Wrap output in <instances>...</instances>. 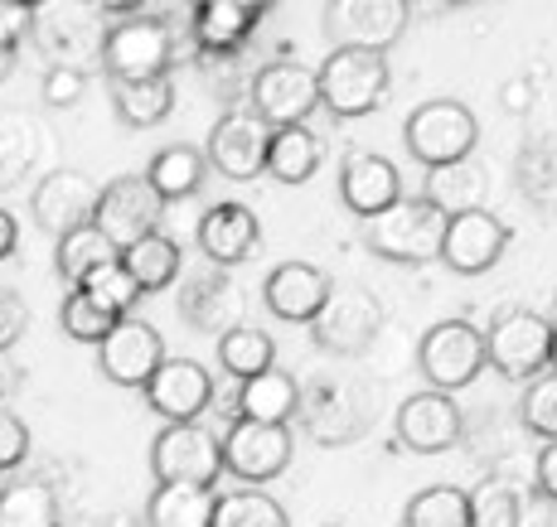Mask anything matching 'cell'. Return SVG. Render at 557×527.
Masks as SVG:
<instances>
[{"label":"cell","instance_id":"680465c9","mask_svg":"<svg viewBox=\"0 0 557 527\" xmlns=\"http://www.w3.org/2000/svg\"><path fill=\"white\" fill-rule=\"evenodd\" d=\"M442 5H466V0H442Z\"/></svg>","mask_w":557,"mask_h":527},{"label":"cell","instance_id":"d6a6232c","mask_svg":"<svg viewBox=\"0 0 557 527\" xmlns=\"http://www.w3.org/2000/svg\"><path fill=\"white\" fill-rule=\"evenodd\" d=\"M59 493L49 479H15L0 489V527H59Z\"/></svg>","mask_w":557,"mask_h":527},{"label":"cell","instance_id":"f5cc1de1","mask_svg":"<svg viewBox=\"0 0 557 527\" xmlns=\"http://www.w3.org/2000/svg\"><path fill=\"white\" fill-rule=\"evenodd\" d=\"M10 73H15V49H0V83H10Z\"/></svg>","mask_w":557,"mask_h":527},{"label":"cell","instance_id":"6f0895ef","mask_svg":"<svg viewBox=\"0 0 557 527\" xmlns=\"http://www.w3.org/2000/svg\"><path fill=\"white\" fill-rule=\"evenodd\" d=\"M548 319H553V325H557V296H553V315H548Z\"/></svg>","mask_w":557,"mask_h":527},{"label":"cell","instance_id":"7dc6e473","mask_svg":"<svg viewBox=\"0 0 557 527\" xmlns=\"http://www.w3.org/2000/svg\"><path fill=\"white\" fill-rule=\"evenodd\" d=\"M533 475H539V493L548 503H557V440H543L539 460H533Z\"/></svg>","mask_w":557,"mask_h":527},{"label":"cell","instance_id":"603a6c76","mask_svg":"<svg viewBox=\"0 0 557 527\" xmlns=\"http://www.w3.org/2000/svg\"><path fill=\"white\" fill-rule=\"evenodd\" d=\"M92 5V0H88ZM88 5H53V0H45V5L35 10V25H29V35L39 39V49L49 53L53 63H78V53H92L98 49L102 53V35L92 29V20H88Z\"/></svg>","mask_w":557,"mask_h":527},{"label":"cell","instance_id":"f907efd6","mask_svg":"<svg viewBox=\"0 0 557 527\" xmlns=\"http://www.w3.org/2000/svg\"><path fill=\"white\" fill-rule=\"evenodd\" d=\"M15 247H20V223H15V213L10 209H0V262H5Z\"/></svg>","mask_w":557,"mask_h":527},{"label":"cell","instance_id":"816d5d0a","mask_svg":"<svg viewBox=\"0 0 557 527\" xmlns=\"http://www.w3.org/2000/svg\"><path fill=\"white\" fill-rule=\"evenodd\" d=\"M92 5H98L102 15H141L146 0H92Z\"/></svg>","mask_w":557,"mask_h":527},{"label":"cell","instance_id":"74e56055","mask_svg":"<svg viewBox=\"0 0 557 527\" xmlns=\"http://www.w3.org/2000/svg\"><path fill=\"white\" fill-rule=\"evenodd\" d=\"M403 527H475L470 523V493L456 484H436L407 499Z\"/></svg>","mask_w":557,"mask_h":527},{"label":"cell","instance_id":"c3c4849f","mask_svg":"<svg viewBox=\"0 0 557 527\" xmlns=\"http://www.w3.org/2000/svg\"><path fill=\"white\" fill-rule=\"evenodd\" d=\"M20 378H25V373H20V363L10 359V349H0V412H5V402L15 397Z\"/></svg>","mask_w":557,"mask_h":527},{"label":"cell","instance_id":"83f0119b","mask_svg":"<svg viewBox=\"0 0 557 527\" xmlns=\"http://www.w3.org/2000/svg\"><path fill=\"white\" fill-rule=\"evenodd\" d=\"M296 412H301V382L286 368H267V373H257V378L238 382V416L286 426Z\"/></svg>","mask_w":557,"mask_h":527},{"label":"cell","instance_id":"f35d334b","mask_svg":"<svg viewBox=\"0 0 557 527\" xmlns=\"http://www.w3.org/2000/svg\"><path fill=\"white\" fill-rule=\"evenodd\" d=\"M35 155H39V131H35V122H29L25 112H15V116H0V189H10V185H20V179L29 175V165H35Z\"/></svg>","mask_w":557,"mask_h":527},{"label":"cell","instance_id":"7a4b0ae2","mask_svg":"<svg viewBox=\"0 0 557 527\" xmlns=\"http://www.w3.org/2000/svg\"><path fill=\"white\" fill-rule=\"evenodd\" d=\"M315 73H320V102L335 116H345V122L379 112L393 88L388 53L379 49H330V59Z\"/></svg>","mask_w":557,"mask_h":527},{"label":"cell","instance_id":"d590c367","mask_svg":"<svg viewBox=\"0 0 557 527\" xmlns=\"http://www.w3.org/2000/svg\"><path fill=\"white\" fill-rule=\"evenodd\" d=\"M209 527H292V518L272 493H262V484H243L233 493H219Z\"/></svg>","mask_w":557,"mask_h":527},{"label":"cell","instance_id":"484cf974","mask_svg":"<svg viewBox=\"0 0 557 527\" xmlns=\"http://www.w3.org/2000/svg\"><path fill=\"white\" fill-rule=\"evenodd\" d=\"M219 493L209 484L160 479L156 493L146 499V527H209Z\"/></svg>","mask_w":557,"mask_h":527},{"label":"cell","instance_id":"9a60e30c","mask_svg":"<svg viewBox=\"0 0 557 527\" xmlns=\"http://www.w3.org/2000/svg\"><path fill=\"white\" fill-rule=\"evenodd\" d=\"M146 402L160 422H199L213 406V373L195 359H165L160 368L146 378Z\"/></svg>","mask_w":557,"mask_h":527},{"label":"cell","instance_id":"d6986e66","mask_svg":"<svg viewBox=\"0 0 557 527\" xmlns=\"http://www.w3.org/2000/svg\"><path fill=\"white\" fill-rule=\"evenodd\" d=\"M98 185H92L88 175H78V170H49L45 179L35 185V199H29V213H35V223L53 238H63L69 228H78V223H92V209H98Z\"/></svg>","mask_w":557,"mask_h":527},{"label":"cell","instance_id":"5b68a950","mask_svg":"<svg viewBox=\"0 0 557 527\" xmlns=\"http://www.w3.org/2000/svg\"><path fill=\"white\" fill-rule=\"evenodd\" d=\"M383 329V305L363 286H330L320 315L310 319V343L335 359H359Z\"/></svg>","mask_w":557,"mask_h":527},{"label":"cell","instance_id":"681fc988","mask_svg":"<svg viewBox=\"0 0 557 527\" xmlns=\"http://www.w3.org/2000/svg\"><path fill=\"white\" fill-rule=\"evenodd\" d=\"M499 102H505V112H529L533 88H529V83H505V92H499Z\"/></svg>","mask_w":557,"mask_h":527},{"label":"cell","instance_id":"4dcf8cb0","mask_svg":"<svg viewBox=\"0 0 557 527\" xmlns=\"http://www.w3.org/2000/svg\"><path fill=\"white\" fill-rule=\"evenodd\" d=\"M112 106L126 126L146 131V126H160L170 116V106H175V83H170V73H160V78L112 83Z\"/></svg>","mask_w":557,"mask_h":527},{"label":"cell","instance_id":"91938a15","mask_svg":"<svg viewBox=\"0 0 557 527\" xmlns=\"http://www.w3.org/2000/svg\"><path fill=\"white\" fill-rule=\"evenodd\" d=\"M325 527H345V523H325Z\"/></svg>","mask_w":557,"mask_h":527},{"label":"cell","instance_id":"ee69618b","mask_svg":"<svg viewBox=\"0 0 557 527\" xmlns=\"http://www.w3.org/2000/svg\"><path fill=\"white\" fill-rule=\"evenodd\" d=\"M25 455H29V426L20 422V416L0 412V475L25 465Z\"/></svg>","mask_w":557,"mask_h":527},{"label":"cell","instance_id":"ab89813d","mask_svg":"<svg viewBox=\"0 0 557 527\" xmlns=\"http://www.w3.org/2000/svg\"><path fill=\"white\" fill-rule=\"evenodd\" d=\"M116 319H122V315H112V310H107L102 300H92L83 286H73L69 296H63V305H59V325H63V335L78 339V343H102L107 335H112Z\"/></svg>","mask_w":557,"mask_h":527},{"label":"cell","instance_id":"52a82bcc","mask_svg":"<svg viewBox=\"0 0 557 527\" xmlns=\"http://www.w3.org/2000/svg\"><path fill=\"white\" fill-rule=\"evenodd\" d=\"M553 353V319L539 310H509L485 329V359L499 378L529 382L548 368Z\"/></svg>","mask_w":557,"mask_h":527},{"label":"cell","instance_id":"ba28073f","mask_svg":"<svg viewBox=\"0 0 557 527\" xmlns=\"http://www.w3.org/2000/svg\"><path fill=\"white\" fill-rule=\"evenodd\" d=\"M223 440V469L238 484H272L292 465V431L276 422H252V416H233Z\"/></svg>","mask_w":557,"mask_h":527},{"label":"cell","instance_id":"7402d4cb","mask_svg":"<svg viewBox=\"0 0 557 527\" xmlns=\"http://www.w3.org/2000/svg\"><path fill=\"white\" fill-rule=\"evenodd\" d=\"M262 242V223L248 203H213L199 218V252L209 256L213 266H238L248 262Z\"/></svg>","mask_w":557,"mask_h":527},{"label":"cell","instance_id":"8fae6325","mask_svg":"<svg viewBox=\"0 0 557 527\" xmlns=\"http://www.w3.org/2000/svg\"><path fill=\"white\" fill-rule=\"evenodd\" d=\"M151 475L160 479H185L209 484L223 475V440L203 431L199 422H165V431L151 440Z\"/></svg>","mask_w":557,"mask_h":527},{"label":"cell","instance_id":"9c48e42d","mask_svg":"<svg viewBox=\"0 0 557 527\" xmlns=\"http://www.w3.org/2000/svg\"><path fill=\"white\" fill-rule=\"evenodd\" d=\"M248 106L267 126L306 122V116L320 106V73L306 68V63H296V59L262 63L248 83Z\"/></svg>","mask_w":557,"mask_h":527},{"label":"cell","instance_id":"8d00e7d4","mask_svg":"<svg viewBox=\"0 0 557 527\" xmlns=\"http://www.w3.org/2000/svg\"><path fill=\"white\" fill-rule=\"evenodd\" d=\"M523 509H529V493L509 475H490L470 489V523L475 527H523Z\"/></svg>","mask_w":557,"mask_h":527},{"label":"cell","instance_id":"ac0fdd59","mask_svg":"<svg viewBox=\"0 0 557 527\" xmlns=\"http://www.w3.org/2000/svg\"><path fill=\"white\" fill-rule=\"evenodd\" d=\"M509 247V228L495 218L490 209H470V213H451L446 218V238H442V262L456 276H480L505 256Z\"/></svg>","mask_w":557,"mask_h":527},{"label":"cell","instance_id":"44dd1931","mask_svg":"<svg viewBox=\"0 0 557 527\" xmlns=\"http://www.w3.org/2000/svg\"><path fill=\"white\" fill-rule=\"evenodd\" d=\"M339 199H345V209L359 213V218L383 213L388 203L403 199L398 165L383 160V155H373V150H355V155L345 160V170H339Z\"/></svg>","mask_w":557,"mask_h":527},{"label":"cell","instance_id":"7c38bea8","mask_svg":"<svg viewBox=\"0 0 557 527\" xmlns=\"http://www.w3.org/2000/svg\"><path fill=\"white\" fill-rule=\"evenodd\" d=\"M160 218H165V199L151 189L146 175H116L112 185H102L98 209H92V223H98L116 247H132L136 238L156 233Z\"/></svg>","mask_w":557,"mask_h":527},{"label":"cell","instance_id":"4fadbf2b","mask_svg":"<svg viewBox=\"0 0 557 527\" xmlns=\"http://www.w3.org/2000/svg\"><path fill=\"white\" fill-rule=\"evenodd\" d=\"M267 146H272V126L252 106H228L213 122L209 165L223 179H257V175H267Z\"/></svg>","mask_w":557,"mask_h":527},{"label":"cell","instance_id":"3957f363","mask_svg":"<svg viewBox=\"0 0 557 527\" xmlns=\"http://www.w3.org/2000/svg\"><path fill=\"white\" fill-rule=\"evenodd\" d=\"M175 25L160 15H122L112 29L102 35V68L112 83H132V78H160L175 63Z\"/></svg>","mask_w":557,"mask_h":527},{"label":"cell","instance_id":"d4e9b609","mask_svg":"<svg viewBox=\"0 0 557 527\" xmlns=\"http://www.w3.org/2000/svg\"><path fill=\"white\" fill-rule=\"evenodd\" d=\"M180 310L203 335H223V329L238 325V286H233V276L223 266H213V272L195 276L180 290Z\"/></svg>","mask_w":557,"mask_h":527},{"label":"cell","instance_id":"60d3db41","mask_svg":"<svg viewBox=\"0 0 557 527\" xmlns=\"http://www.w3.org/2000/svg\"><path fill=\"white\" fill-rule=\"evenodd\" d=\"M78 286L88 290L92 300H102V305L112 310V315H132V310H136V300L146 296V290L136 286V276L126 272V262H122V256H112V262L92 266V272L83 276Z\"/></svg>","mask_w":557,"mask_h":527},{"label":"cell","instance_id":"e575fe53","mask_svg":"<svg viewBox=\"0 0 557 527\" xmlns=\"http://www.w3.org/2000/svg\"><path fill=\"white\" fill-rule=\"evenodd\" d=\"M219 363L228 378H257V373L276 368V343L257 325H233L219 335Z\"/></svg>","mask_w":557,"mask_h":527},{"label":"cell","instance_id":"2e32d148","mask_svg":"<svg viewBox=\"0 0 557 527\" xmlns=\"http://www.w3.org/2000/svg\"><path fill=\"white\" fill-rule=\"evenodd\" d=\"M398 440L417 455H446L466 440V416L451 402V392H412L398 406Z\"/></svg>","mask_w":557,"mask_h":527},{"label":"cell","instance_id":"836d02e7","mask_svg":"<svg viewBox=\"0 0 557 527\" xmlns=\"http://www.w3.org/2000/svg\"><path fill=\"white\" fill-rule=\"evenodd\" d=\"M112 256H122V247L107 238L98 223H78V228H69L59 238V247H53V266H59V276L69 286H78L92 266L112 262Z\"/></svg>","mask_w":557,"mask_h":527},{"label":"cell","instance_id":"7bdbcfd3","mask_svg":"<svg viewBox=\"0 0 557 527\" xmlns=\"http://www.w3.org/2000/svg\"><path fill=\"white\" fill-rule=\"evenodd\" d=\"M83 92H88V73L78 63H49V73H45L49 106H73V102H83Z\"/></svg>","mask_w":557,"mask_h":527},{"label":"cell","instance_id":"cb8c5ba5","mask_svg":"<svg viewBox=\"0 0 557 527\" xmlns=\"http://www.w3.org/2000/svg\"><path fill=\"white\" fill-rule=\"evenodd\" d=\"M426 199L451 218V213H470V209H485L490 199V170L480 165L475 155H460V160H446V165H432L426 170Z\"/></svg>","mask_w":557,"mask_h":527},{"label":"cell","instance_id":"bcb514c9","mask_svg":"<svg viewBox=\"0 0 557 527\" xmlns=\"http://www.w3.org/2000/svg\"><path fill=\"white\" fill-rule=\"evenodd\" d=\"M29 25H35V10L15 5V0H0V49H20Z\"/></svg>","mask_w":557,"mask_h":527},{"label":"cell","instance_id":"f6af8a7d","mask_svg":"<svg viewBox=\"0 0 557 527\" xmlns=\"http://www.w3.org/2000/svg\"><path fill=\"white\" fill-rule=\"evenodd\" d=\"M29 329V305L15 290H0V349H15Z\"/></svg>","mask_w":557,"mask_h":527},{"label":"cell","instance_id":"5bb4252c","mask_svg":"<svg viewBox=\"0 0 557 527\" xmlns=\"http://www.w3.org/2000/svg\"><path fill=\"white\" fill-rule=\"evenodd\" d=\"M306 431L320 440V446H345V440L363 436L373 416V392H363L355 382H315L310 392H301V412Z\"/></svg>","mask_w":557,"mask_h":527},{"label":"cell","instance_id":"30bf717a","mask_svg":"<svg viewBox=\"0 0 557 527\" xmlns=\"http://www.w3.org/2000/svg\"><path fill=\"white\" fill-rule=\"evenodd\" d=\"M407 0H330L325 35L335 49H379L388 53L407 29Z\"/></svg>","mask_w":557,"mask_h":527},{"label":"cell","instance_id":"ffe728a7","mask_svg":"<svg viewBox=\"0 0 557 527\" xmlns=\"http://www.w3.org/2000/svg\"><path fill=\"white\" fill-rule=\"evenodd\" d=\"M330 272H320V266L310 262H282L267 272V286H262V300L267 310H272L276 319H286V325H310V319L320 315V305H325L330 296Z\"/></svg>","mask_w":557,"mask_h":527},{"label":"cell","instance_id":"277c9868","mask_svg":"<svg viewBox=\"0 0 557 527\" xmlns=\"http://www.w3.org/2000/svg\"><path fill=\"white\" fill-rule=\"evenodd\" d=\"M403 146L417 165H446V160L475 155L480 146V122L466 102L456 97H436V102H422L403 126Z\"/></svg>","mask_w":557,"mask_h":527},{"label":"cell","instance_id":"8992f818","mask_svg":"<svg viewBox=\"0 0 557 527\" xmlns=\"http://www.w3.org/2000/svg\"><path fill=\"white\" fill-rule=\"evenodd\" d=\"M485 335H480L470 319H442L432 325L417 343V368H422L426 387L436 392H460L480 378L485 368Z\"/></svg>","mask_w":557,"mask_h":527},{"label":"cell","instance_id":"f1b7e54d","mask_svg":"<svg viewBox=\"0 0 557 527\" xmlns=\"http://www.w3.org/2000/svg\"><path fill=\"white\" fill-rule=\"evenodd\" d=\"M320 136L310 131L306 122H292V126H272V146H267V175L282 179V185H306L310 175L320 170Z\"/></svg>","mask_w":557,"mask_h":527},{"label":"cell","instance_id":"b9f144b4","mask_svg":"<svg viewBox=\"0 0 557 527\" xmlns=\"http://www.w3.org/2000/svg\"><path fill=\"white\" fill-rule=\"evenodd\" d=\"M519 422L529 436L557 440V373L553 368L529 378V392H523V402H519Z\"/></svg>","mask_w":557,"mask_h":527},{"label":"cell","instance_id":"f546056e","mask_svg":"<svg viewBox=\"0 0 557 527\" xmlns=\"http://www.w3.org/2000/svg\"><path fill=\"white\" fill-rule=\"evenodd\" d=\"M203 175H209V155L195 146H165L151 155V170H146V179H151V189L160 193L165 203H180V199H195L203 189Z\"/></svg>","mask_w":557,"mask_h":527},{"label":"cell","instance_id":"db71d44e","mask_svg":"<svg viewBox=\"0 0 557 527\" xmlns=\"http://www.w3.org/2000/svg\"><path fill=\"white\" fill-rule=\"evenodd\" d=\"M238 5H248V10H252V15H257V20H262V15H267V10H272V5H276V0H238Z\"/></svg>","mask_w":557,"mask_h":527},{"label":"cell","instance_id":"9f6ffc18","mask_svg":"<svg viewBox=\"0 0 557 527\" xmlns=\"http://www.w3.org/2000/svg\"><path fill=\"white\" fill-rule=\"evenodd\" d=\"M15 5H29V10H39V5H45V0H15Z\"/></svg>","mask_w":557,"mask_h":527},{"label":"cell","instance_id":"e0dca14e","mask_svg":"<svg viewBox=\"0 0 557 527\" xmlns=\"http://www.w3.org/2000/svg\"><path fill=\"white\" fill-rule=\"evenodd\" d=\"M98 363L116 387H146V378L165 363V339H160V329L146 325V319L122 315L112 325V335L98 343Z\"/></svg>","mask_w":557,"mask_h":527},{"label":"cell","instance_id":"1f68e13d","mask_svg":"<svg viewBox=\"0 0 557 527\" xmlns=\"http://www.w3.org/2000/svg\"><path fill=\"white\" fill-rule=\"evenodd\" d=\"M122 262H126V272L136 276V286L151 296V290H165V286H175V276H180V242L175 238H165V233H146V238H136L132 247H122Z\"/></svg>","mask_w":557,"mask_h":527},{"label":"cell","instance_id":"11a10c76","mask_svg":"<svg viewBox=\"0 0 557 527\" xmlns=\"http://www.w3.org/2000/svg\"><path fill=\"white\" fill-rule=\"evenodd\" d=\"M548 368L557 373V325H553V353H548Z\"/></svg>","mask_w":557,"mask_h":527},{"label":"cell","instance_id":"4316f807","mask_svg":"<svg viewBox=\"0 0 557 527\" xmlns=\"http://www.w3.org/2000/svg\"><path fill=\"white\" fill-rule=\"evenodd\" d=\"M195 45L199 53H238L248 49L257 15L238 0H195Z\"/></svg>","mask_w":557,"mask_h":527},{"label":"cell","instance_id":"6da1fadb","mask_svg":"<svg viewBox=\"0 0 557 527\" xmlns=\"http://www.w3.org/2000/svg\"><path fill=\"white\" fill-rule=\"evenodd\" d=\"M442 238H446V213L432 199H403L388 203L383 213L363 218V247L383 262L398 266H426L442 256Z\"/></svg>","mask_w":557,"mask_h":527}]
</instances>
